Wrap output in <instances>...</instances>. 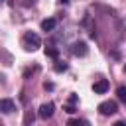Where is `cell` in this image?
<instances>
[{
	"instance_id": "4fadbf2b",
	"label": "cell",
	"mask_w": 126,
	"mask_h": 126,
	"mask_svg": "<svg viewBox=\"0 0 126 126\" xmlns=\"http://www.w3.org/2000/svg\"><path fill=\"white\" fill-rule=\"evenodd\" d=\"M63 110H65L67 114H73V112H75V104H65V106H63Z\"/></svg>"
},
{
	"instance_id": "6da1fadb",
	"label": "cell",
	"mask_w": 126,
	"mask_h": 126,
	"mask_svg": "<svg viewBox=\"0 0 126 126\" xmlns=\"http://www.w3.org/2000/svg\"><path fill=\"white\" fill-rule=\"evenodd\" d=\"M22 45H24L26 51H35V49L41 47V39H39L37 33H33V32H26L24 37H22Z\"/></svg>"
},
{
	"instance_id": "e0dca14e",
	"label": "cell",
	"mask_w": 126,
	"mask_h": 126,
	"mask_svg": "<svg viewBox=\"0 0 126 126\" xmlns=\"http://www.w3.org/2000/svg\"><path fill=\"white\" fill-rule=\"evenodd\" d=\"M69 2H71V0H61V4H69Z\"/></svg>"
},
{
	"instance_id": "30bf717a",
	"label": "cell",
	"mask_w": 126,
	"mask_h": 126,
	"mask_svg": "<svg viewBox=\"0 0 126 126\" xmlns=\"http://www.w3.org/2000/svg\"><path fill=\"white\" fill-rule=\"evenodd\" d=\"M33 122V112L32 110H26V116H24V126H32Z\"/></svg>"
},
{
	"instance_id": "7a4b0ae2",
	"label": "cell",
	"mask_w": 126,
	"mask_h": 126,
	"mask_svg": "<svg viewBox=\"0 0 126 126\" xmlns=\"http://www.w3.org/2000/svg\"><path fill=\"white\" fill-rule=\"evenodd\" d=\"M116 110H118L116 100H104V102H100V104H98V112H100V114H104V116H110V114H114Z\"/></svg>"
},
{
	"instance_id": "3957f363",
	"label": "cell",
	"mask_w": 126,
	"mask_h": 126,
	"mask_svg": "<svg viewBox=\"0 0 126 126\" xmlns=\"http://www.w3.org/2000/svg\"><path fill=\"white\" fill-rule=\"evenodd\" d=\"M53 110H55V104H53V102H45V104H41V106H39L37 116H39V118H43V120H47V118H51V116H53Z\"/></svg>"
},
{
	"instance_id": "7c38bea8",
	"label": "cell",
	"mask_w": 126,
	"mask_h": 126,
	"mask_svg": "<svg viewBox=\"0 0 126 126\" xmlns=\"http://www.w3.org/2000/svg\"><path fill=\"white\" fill-rule=\"evenodd\" d=\"M53 69H55V73H65V71H67V63H61V61H57Z\"/></svg>"
},
{
	"instance_id": "8992f818",
	"label": "cell",
	"mask_w": 126,
	"mask_h": 126,
	"mask_svg": "<svg viewBox=\"0 0 126 126\" xmlns=\"http://www.w3.org/2000/svg\"><path fill=\"white\" fill-rule=\"evenodd\" d=\"M14 110H16V104H14L12 98H0V112H4V114H12Z\"/></svg>"
},
{
	"instance_id": "ac0fdd59",
	"label": "cell",
	"mask_w": 126,
	"mask_h": 126,
	"mask_svg": "<svg viewBox=\"0 0 126 126\" xmlns=\"http://www.w3.org/2000/svg\"><path fill=\"white\" fill-rule=\"evenodd\" d=\"M0 4H2V0H0Z\"/></svg>"
},
{
	"instance_id": "5b68a950",
	"label": "cell",
	"mask_w": 126,
	"mask_h": 126,
	"mask_svg": "<svg viewBox=\"0 0 126 126\" xmlns=\"http://www.w3.org/2000/svg\"><path fill=\"white\" fill-rule=\"evenodd\" d=\"M108 87H110V83H108L106 79H98V81L93 83V91H94L96 94H104V93L108 91Z\"/></svg>"
},
{
	"instance_id": "2e32d148",
	"label": "cell",
	"mask_w": 126,
	"mask_h": 126,
	"mask_svg": "<svg viewBox=\"0 0 126 126\" xmlns=\"http://www.w3.org/2000/svg\"><path fill=\"white\" fill-rule=\"evenodd\" d=\"M114 126H126V124H124V122H116Z\"/></svg>"
},
{
	"instance_id": "5bb4252c",
	"label": "cell",
	"mask_w": 126,
	"mask_h": 126,
	"mask_svg": "<svg viewBox=\"0 0 126 126\" xmlns=\"http://www.w3.org/2000/svg\"><path fill=\"white\" fill-rule=\"evenodd\" d=\"M43 89H45V91H53V89H55V85H53V83H49V81H45V83H43Z\"/></svg>"
},
{
	"instance_id": "52a82bcc",
	"label": "cell",
	"mask_w": 126,
	"mask_h": 126,
	"mask_svg": "<svg viewBox=\"0 0 126 126\" xmlns=\"http://www.w3.org/2000/svg\"><path fill=\"white\" fill-rule=\"evenodd\" d=\"M55 26H57V20L55 18H47V20L41 22V30L43 32H51V30H55Z\"/></svg>"
},
{
	"instance_id": "8fae6325",
	"label": "cell",
	"mask_w": 126,
	"mask_h": 126,
	"mask_svg": "<svg viewBox=\"0 0 126 126\" xmlns=\"http://www.w3.org/2000/svg\"><path fill=\"white\" fill-rule=\"evenodd\" d=\"M116 94H118V100L126 102V87H118L116 89Z\"/></svg>"
},
{
	"instance_id": "9a60e30c",
	"label": "cell",
	"mask_w": 126,
	"mask_h": 126,
	"mask_svg": "<svg viewBox=\"0 0 126 126\" xmlns=\"http://www.w3.org/2000/svg\"><path fill=\"white\" fill-rule=\"evenodd\" d=\"M77 100H79L77 94H71V96H69V104H77Z\"/></svg>"
},
{
	"instance_id": "ba28073f",
	"label": "cell",
	"mask_w": 126,
	"mask_h": 126,
	"mask_svg": "<svg viewBox=\"0 0 126 126\" xmlns=\"http://www.w3.org/2000/svg\"><path fill=\"white\" fill-rule=\"evenodd\" d=\"M67 126H91V124L87 120H83V118H71L67 122Z\"/></svg>"
},
{
	"instance_id": "9c48e42d",
	"label": "cell",
	"mask_w": 126,
	"mask_h": 126,
	"mask_svg": "<svg viewBox=\"0 0 126 126\" xmlns=\"http://www.w3.org/2000/svg\"><path fill=\"white\" fill-rule=\"evenodd\" d=\"M45 57L57 59V57H59V49H55V47H45Z\"/></svg>"
},
{
	"instance_id": "277c9868",
	"label": "cell",
	"mask_w": 126,
	"mask_h": 126,
	"mask_svg": "<svg viewBox=\"0 0 126 126\" xmlns=\"http://www.w3.org/2000/svg\"><path fill=\"white\" fill-rule=\"evenodd\" d=\"M71 51H73V55H77V57H85V55L89 53V47H87L85 41H77V43H73Z\"/></svg>"
}]
</instances>
